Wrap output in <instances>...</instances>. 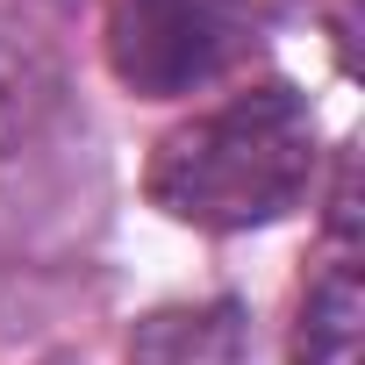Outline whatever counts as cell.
I'll return each instance as SVG.
<instances>
[{
  "mask_svg": "<svg viewBox=\"0 0 365 365\" xmlns=\"http://www.w3.org/2000/svg\"><path fill=\"white\" fill-rule=\"evenodd\" d=\"M315 108L287 79H258L179 129L150 150V201L172 222H194L215 237L265 230L315 187Z\"/></svg>",
  "mask_w": 365,
  "mask_h": 365,
  "instance_id": "6da1fadb",
  "label": "cell"
},
{
  "mask_svg": "<svg viewBox=\"0 0 365 365\" xmlns=\"http://www.w3.org/2000/svg\"><path fill=\"white\" fill-rule=\"evenodd\" d=\"M251 51L237 0H115L108 8V72L136 101H179L215 86Z\"/></svg>",
  "mask_w": 365,
  "mask_h": 365,
  "instance_id": "7a4b0ae2",
  "label": "cell"
},
{
  "mask_svg": "<svg viewBox=\"0 0 365 365\" xmlns=\"http://www.w3.org/2000/svg\"><path fill=\"white\" fill-rule=\"evenodd\" d=\"M358 322H365V287L351 258H329L322 279L301 294L294 322V365H358Z\"/></svg>",
  "mask_w": 365,
  "mask_h": 365,
  "instance_id": "3957f363",
  "label": "cell"
}]
</instances>
